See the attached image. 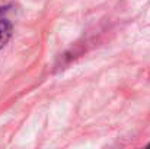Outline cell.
I'll use <instances>...</instances> for the list:
<instances>
[{
  "mask_svg": "<svg viewBox=\"0 0 150 149\" xmlns=\"http://www.w3.org/2000/svg\"><path fill=\"white\" fill-rule=\"evenodd\" d=\"M10 35H12V24L4 16L3 9H0V48L9 41Z\"/></svg>",
  "mask_w": 150,
  "mask_h": 149,
  "instance_id": "obj_1",
  "label": "cell"
}]
</instances>
